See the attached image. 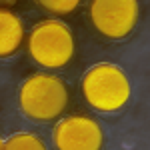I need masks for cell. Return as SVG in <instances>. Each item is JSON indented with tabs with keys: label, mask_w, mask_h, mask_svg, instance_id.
Returning <instances> with one entry per match:
<instances>
[{
	"label": "cell",
	"mask_w": 150,
	"mask_h": 150,
	"mask_svg": "<svg viewBox=\"0 0 150 150\" xmlns=\"http://www.w3.org/2000/svg\"><path fill=\"white\" fill-rule=\"evenodd\" d=\"M20 110L36 122L56 120L68 106V86L62 78L38 72L26 78L18 92Z\"/></svg>",
	"instance_id": "1"
},
{
	"label": "cell",
	"mask_w": 150,
	"mask_h": 150,
	"mask_svg": "<svg viewBox=\"0 0 150 150\" xmlns=\"http://www.w3.org/2000/svg\"><path fill=\"white\" fill-rule=\"evenodd\" d=\"M130 80L116 64H96L82 78V96L98 112H116L130 100Z\"/></svg>",
	"instance_id": "2"
},
{
	"label": "cell",
	"mask_w": 150,
	"mask_h": 150,
	"mask_svg": "<svg viewBox=\"0 0 150 150\" xmlns=\"http://www.w3.org/2000/svg\"><path fill=\"white\" fill-rule=\"evenodd\" d=\"M28 54L42 68H62L74 56V36L62 20H42L28 36Z\"/></svg>",
	"instance_id": "3"
},
{
	"label": "cell",
	"mask_w": 150,
	"mask_h": 150,
	"mask_svg": "<svg viewBox=\"0 0 150 150\" xmlns=\"http://www.w3.org/2000/svg\"><path fill=\"white\" fill-rule=\"evenodd\" d=\"M90 22L96 32L110 40L126 38L138 20V2L134 0H94L88 6Z\"/></svg>",
	"instance_id": "4"
},
{
	"label": "cell",
	"mask_w": 150,
	"mask_h": 150,
	"mask_svg": "<svg viewBox=\"0 0 150 150\" xmlns=\"http://www.w3.org/2000/svg\"><path fill=\"white\" fill-rule=\"evenodd\" d=\"M52 142L56 150H100L104 134L100 124L90 116L72 114L54 126Z\"/></svg>",
	"instance_id": "5"
},
{
	"label": "cell",
	"mask_w": 150,
	"mask_h": 150,
	"mask_svg": "<svg viewBox=\"0 0 150 150\" xmlns=\"http://www.w3.org/2000/svg\"><path fill=\"white\" fill-rule=\"evenodd\" d=\"M24 40V24L16 12L0 8V58H8L18 52Z\"/></svg>",
	"instance_id": "6"
},
{
	"label": "cell",
	"mask_w": 150,
	"mask_h": 150,
	"mask_svg": "<svg viewBox=\"0 0 150 150\" xmlns=\"http://www.w3.org/2000/svg\"><path fill=\"white\" fill-rule=\"evenodd\" d=\"M4 150H46V146L36 134L18 132L12 134L8 140H4Z\"/></svg>",
	"instance_id": "7"
},
{
	"label": "cell",
	"mask_w": 150,
	"mask_h": 150,
	"mask_svg": "<svg viewBox=\"0 0 150 150\" xmlns=\"http://www.w3.org/2000/svg\"><path fill=\"white\" fill-rule=\"evenodd\" d=\"M40 6L44 10L52 12L56 16H64V14H70L78 8V2L76 0H42Z\"/></svg>",
	"instance_id": "8"
},
{
	"label": "cell",
	"mask_w": 150,
	"mask_h": 150,
	"mask_svg": "<svg viewBox=\"0 0 150 150\" xmlns=\"http://www.w3.org/2000/svg\"><path fill=\"white\" fill-rule=\"evenodd\" d=\"M0 150H4V140L0 138Z\"/></svg>",
	"instance_id": "9"
}]
</instances>
